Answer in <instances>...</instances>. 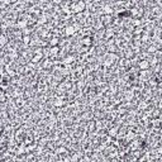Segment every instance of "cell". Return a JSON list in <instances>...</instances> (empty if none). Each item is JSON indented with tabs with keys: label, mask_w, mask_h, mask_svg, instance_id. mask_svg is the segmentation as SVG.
<instances>
[{
	"label": "cell",
	"mask_w": 162,
	"mask_h": 162,
	"mask_svg": "<svg viewBox=\"0 0 162 162\" xmlns=\"http://www.w3.org/2000/svg\"><path fill=\"white\" fill-rule=\"evenodd\" d=\"M138 68L142 70V71L148 70L150 68V61H147V60H141V61H138Z\"/></svg>",
	"instance_id": "cell-1"
}]
</instances>
